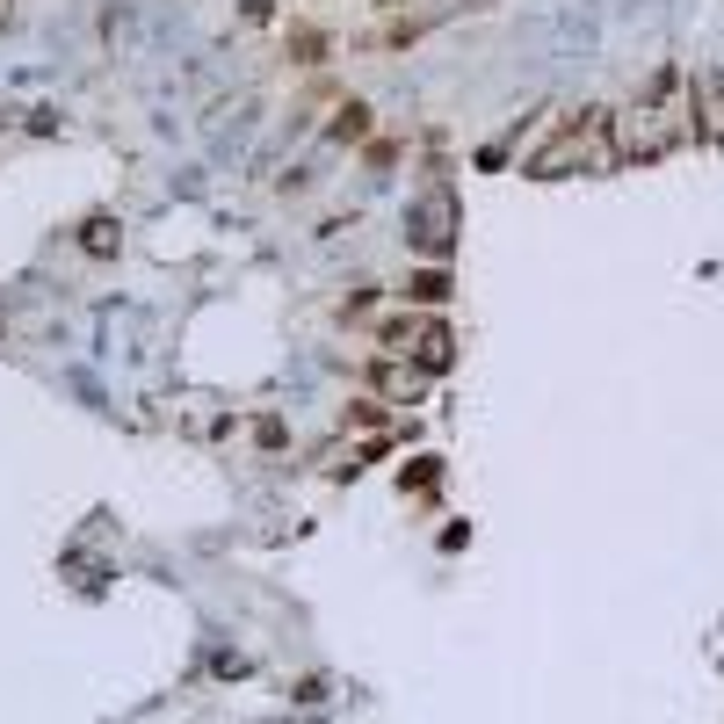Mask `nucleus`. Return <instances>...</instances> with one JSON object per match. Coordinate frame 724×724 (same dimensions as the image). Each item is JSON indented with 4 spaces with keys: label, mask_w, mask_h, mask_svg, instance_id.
Returning <instances> with one entry per match:
<instances>
[{
    "label": "nucleus",
    "mask_w": 724,
    "mask_h": 724,
    "mask_svg": "<svg viewBox=\"0 0 724 724\" xmlns=\"http://www.w3.org/2000/svg\"><path fill=\"white\" fill-rule=\"evenodd\" d=\"M616 167V138H609V109H572L565 124L522 160L529 181H565V174H601Z\"/></svg>",
    "instance_id": "nucleus-1"
},
{
    "label": "nucleus",
    "mask_w": 724,
    "mask_h": 724,
    "mask_svg": "<svg viewBox=\"0 0 724 724\" xmlns=\"http://www.w3.org/2000/svg\"><path fill=\"white\" fill-rule=\"evenodd\" d=\"M609 138H616V167H645V160H667L681 131L667 102H630L609 116Z\"/></svg>",
    "instance_id": "nucleus-2"
},
{
    "label": "nucleus",
    "mask_w": 724,
    "mask_h": 724,
    "mask_svg": "<svg viewBox=\"0 0 724 724\" xmlns=\"http://www.w3.org/2000/svg\"><path fill=\"white\" fill-rule=\"evenodd\" d=\"M406 239H413V254L449 261V247H457V189H449V181H428V196H420L413 218H406Z\"/></svg>",
    "instance_id": "nucleus-3"
},
{
    "label": "nucleus",
    "mask_w": 724,
    "mask_h": 724,
    "mask_svg": "<svg viewBox=\"0 0 724 724\" xmlns=\"http://www.w3.org/2000/svg\"><path fill=\"white\" fill-rule=\"evenodd\" d=\"M688 95H696V138L724 145V66H703L696 80H688Z\"/></svg>",
    "instance_id": "nucleus-4"
},
{
    "label": "nucleus",
    "mask_w": 724,
    "mask_h": 724,
    "mask_svg": "<svg viewBox=\"0 0 724 724\" xmlns=\"http://www.w3.org/2000/svg\"><path fill=\"white\" fill-rule=\"evenodd\" d=\"M377 391H384V399H420V391H428V370H420V362H413V370L377 362Z\"/></svg>",
    "instance_id": "nucleus-5"
},
{
    "label": "nucleus",
    "mask_w": 724,
    "mask_h": 724,
    "mask_svg": "<svg viewBox=\"0 0 724 724\" xmlns=\"http://www.w3.org/2000/svg\"><path fill=\"white\" fill-rule=\"evenodd\" d=\"M449 355H457L449 326H420V341H413V362H420V370H449Z\"/></svg>",
    "instance_id": "nucleus-6"
},
{
    "label": "nucleus",
    "mask_w": 724,
    "mask_h": 724,
    "mask_svg": "<svg viewBox=\"0 0 724 724\" xmlns=\"http://www.w3.org/2000/svg\"><path fill=\"white\" fill-rule=\"evenodd\" d=\"M80 247L87 254H116V218H87L80 225Z\"/></svg>",
    "instance_id": "nucleus-7"
},
{
    "label": "nucleus",
    "mask_w": 724,
    "mask_h": 724,
    "mask_svg": "<svg viewBox=\"0 0 724 724\" xmlns=\"http://www.w3.org/2000/svg\"><path fill=\"white\" fill-rule=\"evenodd\" d=\"M377 341H384L391 355H413V341H420V319H413V312H406V319H391V326H384Z\"/></svg>",
    "instance_id": "nucleus-8"
},
{
    "label": "nucleus",
    "mask_w": 724,
    "mask_h": 724,
    "mask_svg": "<svg viewBox=\"0 0 724 724\" xmlns=\"http://www.w3.org/2000/svg\"><path fill=\"white\" fill-rule=\"evenodd\" d=\"M449 297V276L442 268H428V276H413V305H442Z\"/></svg>",
    "instance_id": "nucleus-9"
},
{
    "label": "nucleus",
    "mask_w": 724,
    "mask_h": 724,
    "mask_svg": "<svg viewBox=\"0 0 724 724\" xmlns=\"http://www.w3.org/2000/svg\"><path fill=\"white\" fill-rule=\"evenodd\" d=\"M362 131H370V109L348 102V109H341V124H334V145H348V138H362Z\"/></svg>",
    "instance_id": "nucleus-10"
},
{
    "label": "nucleus",
    "mask_w": 724,
    "mask_h": 724,
    "mask_svg": "<svg viewBox=\"0 0 724 724\" xmlns=\"http://www.w3.org/2000/svg\"><path fill=\"white\" fill-rule=\"evenodd\" d=\"M290 51H297V58H319V51H326V37H319V29H297Z\"/></svg>",
    "instance_id": "nucleus-11"
}]
</instances>
